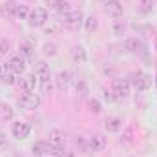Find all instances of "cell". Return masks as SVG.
<instances>
[{"label": "cell", "instance_id": "29", "mask_svg": "<svg viewBox=\"0 0 157 157\" xmlns=\"http://www.w3.org/2000/svg\"><path fill=\"white\" fill-rule=\"evenodd\" d=\"M60 28H62L60 22H53L49 28H46V35H57V33L60 31Z\"/></svg>", "mask_w": 157, "mask_h": 157}, {"label": "cell", "instance_id": "6", "mask_svg": "<svg viewBox=\"0 0 157 157\" xmlns=\"http://www.w3.org/2000/svg\"><path fill=\"white\" fill-rule=\"evenodd\" d=\"M152 80H154V78L150 77L148 73H144V71H137V73H133V88H135L139 93H143V91L150 90Z\"/></svg>", "mask_w": 157, "mask_h": 157}, {"label": "cell", "instance_id": "33", "mask_svg": "<svg viewBox=\"0 0 157 157\" xmlns=\"http://www.w3.org/2000/svg\"><path fill=\"white\" fill-rule=\"evenodd\" d=\"M113 29H115V33H117V35H122V31H124V24H119V22H115Z\"/></svg>", "mask_w": 157, "mask_h": 157}, {"label": "cell", "instance_id": "20", "mask_svg": "<svg viewBox=\"0 0 157 157\" xmlns=\"http://www.w3.org/2000/svg\"><path fill=\"white\" fill-rule=\"evenodd\" d=\"M44 2H46V6H49L51 9H55V11H59V13L70 9V4H68L66 0H44Z\"/></svg>", "mask_w": 157, "mask_h": 157}, {"label": "cell", "instance_id": "26", "mask_svg": "<svg viewBox=\"0 0 157 157\" xmlns=\"http://www.w3.org/2000/svg\"><path fill=\"white\" fill-rule=\"evenodd\" d=\"M28 15H29V9H28L26 6H17V9H15V18L28 20Z\"/></svg>", "mask_w": 157, "mask_h": 157}, {"label": "cell", "instance_id": "21", "mask_svg": "<svg viewBox=\"0 0 157 157\" xmlns=\"http://www.w3.org/2000/svg\"><path fill=\"white\" fill-rule=\"evenodd\" d=\"M97 28H99V20H97L93 15H90V17L84 18V29H86L88 33H95Z\"/></svg>", "mask_w": 157, "mask_h": 157}, {"label": "cell", "instance_id": "10", "mask_svg": "<svg viewBox=\"0 0 157 157\" xmlns=\"http://www.w3.org/2000/svg\"><path fill=\"white\" fill-rule=\"evenodd\" d=\"M104 13L108 17H112V18H119V17H122L124 7H122V4L119 0H110V2L104 4Z\"/></svg>", "mask_w": 157, "mask_h": 157}, {"label": "cell", "instance_id": "15", "mask_svg": "<svg viewBox=\"0 0 157 157\" xmlns=\"http://www.w3.org/2000/svg\"><path fill=\"white\" fill-rule=\"evenodd\" d=\"M35 82H37L35 73H28V75H24V77L18 80L20 88H22L26 93H29V91H35Z\"/></svg>", "mask_w": 157, "mask_h": 157}, {"label": "cell", "instance_id": "4", "mask_svg": "<svg viewBox=\"0 0 157 157\" xmlns=\"http://www.w3.org/2000/svg\"><path fill=\"white\" fill-rule=\"evenodd\" d=\"M112 91L115 95V101H122L130 95V82L126 78H121V77H115L113 82H112Z\"/></svg>", "mask_w": 157, "mask_h": 157}, {"label": "cell", "instance_id": "34", "mask_svg": "<svg viewBox=\"0 0 157 157\" xmlns=\"http://www.w3.org/2000/svg\"><path fill=\"white\" fill-rule=\"evenodd\" d=\"M7 70H9V68H7V64H2V62H0V80H2V77H4V73H6Z\"/></svg>", "mask_w": 157, "mask_h": 157}, {"label": "cell", "instance_id": "31", "mask_svg": "<svg viewBox=\"0 0 157 157\" xmlns=\"http://www.w3.org/2000/svg\"><path fill=\"white\" fill-rule=\"evenodd\" d=\"M141 6H143V7H141L143 13H150V11H152V0H143Z\"/></svg>", "mask_w": 157, "mask_h": 157}, {"label": "cell", "instance_id": "38", "mask_svg": "<svg viewBox=\"0 0 157 157\" xmlns=\"http://www.w3.org/2000/svg\"><path fill=\"white\" fill-rule=\"evenodd\" d=\"M155 82H157V77H155Z\"/></svg>", "mask_w": 157, "mask_h": 157}, {"label": "cell", "instance_id": "2", "mask_svg": "<svg viewBox=\"0 0 157 157\" xmlns=\"http://www.w3.org/2000/svg\"><path fill=\"white\" fill-rule=\"evenodd\" d=\"M84 13L82 11H68L66 15H64V18L60 20V24H62V28H66L68 31H77L80 29L82 26H84Z\"/></svg>", "mask_w": 157, "mask_h": 157}, {"label": "cell", "instance_id": "36", "mask_svg": "<svg viewBox=\"0 0 157 157\" xmlns=\"http://www.w3.org/2000/svg\"><path fill=\"white\" fill-rule=\"evenodd\" d=\"M62 157H77V154H75V152H64Z\"/></svg>", "mask_w": 157, "mask_h": 157}, {"label": "cell", "instance_id": "37", "mask_svg": "<svg viewBox=\"0 0 157 157\" xmlns=\"http://www.w3.org/2000/svg\"><path fill=\"white\" fill-rule=\"evenodd\" d=\"M99 2H102V4H106V2H110V0H99Z\"/></svg>", "mask_w": 157, "mask_h": 157}, {"label": "cell", "instance_id": "14", "mask_svg": "<svg viewBox=\"0 0 157 157\" xmlns=\"http://www.w3.org/2000/svg\"><path fill=\"white\" fill-rule=\"evenodd\" d=\"M35 77L40 78V80H46V78H51V71H49V66L44 62V60H39L35 62V70H33Z\"/></svg>", "mask_w": 157, "mask_h": 157}, {"label": "cell", "instance_id": "27", "mask_svg": "<svg viewBox=\"0 0 157 157\" xmlns=\"http://www.w3.org/2000/svg\"><path fill=\"white\" fill-rule=\"evenodd\" d=\"M15 9H17V4L7 2L6 6H2V15H6V17H15Z\"/></svg>", "mask_w": 157, "mask_h": 157}, {"label": "cell", "instance_id": "28", "mask_svg": "<svg viewBox=\"0 0 157 157\" xmlns=\"http://www.w3.org/2000/svg\"><path fill=\"white\" fill-rule=\"evenodd\" d=\"M42 51H44V55L53 57V55L57 53V46H55V44H51V42H46V44L42 46Z\"/></svg>", "mask_w": 157, "mask_h": 157}, {"label": "cell", "instance_id": "3", "mask_svg": "<svg viewBox=\"0 0 157 157\" xmlns=\"http://www.w3.org/2000/svg\"><path fill=\"white\" fill-rule=\"evenodd\" d=\"M49 20V15H48V9L46 7H33L29 9V15H28V24L31 28H44Z\"/></svg>", "mask_w": 157, "mask_h": 157}, {"label": "cell", "instance_id": "12", "mask_svg": "<svg viewBox=\"0 0 157 157\" xmlns=\"http://www.w3.org/2000/svg\"><path fill=\"white\" fill-rule=\"evenodd\" d=\"M126 49L130 53H133V55H141L144 51V44L137 37H130V39H126Z\"/></svg>", "mask_w": 157, "mask_h": 157}, {"label": "cell", "instance_id": "32", "mask_svg": "<svg viewBox=\"0 0 157 157\" xmlns=\"http://www.w3.org/2000/svg\"><path fill=\"white\" fill-rule=\"evenodd\" d=\"M102 93H104V99H108V101H115V95H113V91L112 90H102Z\"/></svg>", "mask_w": 157, "mask_h": 157}, {"label": "cell", "instance_id": "23", "mask_svg": "<svg viewBox=\"0 0 157 157\" xmlns=\"http://www.w3.org/2000/svg\"><path fill=\"white\" fill-rule=\"evenodd\" d=\"M7 68H9V66H7ZM2 82H6V84H9V86L18 84V73H15V71L7 70V71L4 73V77H2Z\"/></svg>", "mask_w": 157, "mask_h": 157}, {"label": "cell", "instance_id": "22", "mask_svg": "<svg viewBox=\"0 0 157 157\" xmlns=\"http://www.w3.org/2000/svg\"><path fill=\"white\" fill-rule=\"evenodd\" d=\"M51 91H53V84H51V80H49V78L40 80V97H49Z\"/></svg>", "mask_w": 157, "mask_h": 157}, {"label": "cell", "instance_id": "18", "mask_svg": "<svg viewBox=\"0 0 157 157\" xmlns=\"http://www.w3.org/2000/svg\"><path fill=\"white\" fill-rule=\"evenodd\" d=\"M48 152H53V150H51V146H49L48 143L39 141V143H35V144L31 146V154H33L35 157H42V155H46Z\"/></svg>", "mask_w": 157, "mask_h": 157}, {"label": "cell", "instance_id": "8", "mask_svg": "<svg viewBox=\"0 0 157 157\" xmlns=\"http://www.w3.org/2000/svg\"><path fill=\"white\" fill-rule=\"evenodd\" d=\"M108 146V139L101 133H95L88 139V148H90V154H99L102 152L104 148Z\"/></svg>", "mask_w": 157, "mask_h": 157}, {"label": "cell", "instance_id": "9", "mask_svg": "<svg viewBox=\"0 0 157 157\" xmlns=\"http://www.w3.org/2000/svg\"><path fill=\"white\" fill-rule=\"evenodd\" d=\"M26 60H28L26 57H22L20 53H17V55H11V57H9V60H7L6 64L9 66V70H11V71H15V73H18V75H20V73L26 70Z\"/></svg>", "mask_w": 157, "mask_h": 157}, {"label": "cell", "instance_id": "11", "mask_svg": "<svg viewBox=\"0 0 157 157\" xmlns=\"http://www.w3.org/2000/svg\"><path fill=\"white\" fill-rule=\"evenodd\" d=\"M35 46H37V40L33 39H24L20 40V44H18V49H20V55L22 57H26V59H31L33 55H35Z\"/></svg>", "mask_w": 157, "mask_h": 157}, {"label": "cell", "instance_id": "19", "mask_svg": "<svg viewBox=\"0 0 157 157\" xmlns=\"http://www.w3.org/2000/svg\"><path fill=\"white\" fill-rule=\"evenodd\" d=\"M70 77H71V75H70V71H60V73L57 75L55 80H57V88H59L60 91H64V90L71 84V80H73V78H70Z\"/></svg>", "mask_w": 157, "mask_h": 157}, {"label": "cell", "instance_id": "35", "mask_svg": "<svg viewBox=\"0 0 157 157\" xmlns=\"http://www.w3.org/2000/svg\"><path fill=\"white\" fill-rule=\"evenodd\" d=\"M4 144H6V133H2V132H0V148H2Z\"/></svg>", "mask_w": 157, "mask_h": 157}, {"label": "cell", "instance_id": "16", "mask_svg": "<svg viewBox=\"0 0 157 157\" xmlns=\"http://www.w3.org/2000/svg\"><path fill=\"white\" fill-rule=\"evenodd\" d=\"M70 55H71L75 64H86V60H88V53H86V49L82 46H75Z\"/></svg>", "mask_w": 157, "mask_h": 157}, {"label": "cell", "instance_id": "5", "mask_svg": "<svg viewBox=\"0 0 157 157\" xmlns=\"http://www.w3.org/2000/svg\"><path fill=\"white\" fill-rule=\"evenodd\" d=\"M18 104L24 110H37V108H40V104H42V97L37 95V93H33V91H29V93H24L18 99Z\"/></svg>", "mask_w": 157, "mask_h": 157}, {"label": "cell", "instance_id": "30", "mask_svg": "<svg viewBox=\"0 0 157 157\" xmlns=\"http://www.w3.org/2000/svg\"><path fill=\"white\" fill-rule=\"evenodd\" d=\"M9 46H11V42L7 39H4V37H0V57L2 55H6L7 51H9Z\"/></svg>", "mask_w": 157, "mask_h": 157}, {"label": "cell", "instance_id": "1", "mask_svg": "<svg viewBox=\"0 0 157 157\" xmlns=\"http://www.w3.org/2000/svg\"><path fill=\"white\" fill-rule=\"evenodd\" d=\"M66 143H68V137H66V133H64L62 130L53 128V130H49V132H48V144L51 146V150H53L57 155L62 157V154H64L62 150H64Z\"/></svg>", "mask_w": 157, "mask_h": 157}, {"label": "cell", "instance_id": "13", "mask_svg": "<svg viewBox=\"0 0 157 157\" xmlns=\"http://www.w3.org/2000/svg\"><path fill=\"white\" fill-rule=\"evenodd\" d=\"M104 130L108 133H119L122 130V119L119 117H106L104 121Z\"/></svg>", "mask_w": 157, "mask_h": 157}, {"label": "cell", "instance_id": "25", "mask_svg": "<svg viewBox=\"0 0 157 157\" xmlns=\"http://www.w3.org/2000/svg\"><path fill=\"white\" fill-rule=\"evenodd\" d=\"M71 82H73V90L77 91L78 95L86 93V82H84V78H73Z\"/></svg>", "mask_w": 157, "mask_h": 157}, {"label": "cell", "instance_id": "24", "mask_svg": "<svg viewBox=\"0 0 157 157\" xmlns=\"http://www.w3.org/2000/svg\"><path fill=\"white\" fill-rule=\"evenodd\" d=\"M88 110H90L91 113H101V112H102L101 101H99V99H90V101H88Z\"/></svg>", "mask_w": 157, "mask_h": 157}, {"label": "cell", "instance_id": "17", "mask_svg": "<svg viewBox=\"0 0 157 157\" xmlns=\"http://www.w3.org/2000/svg\"><path fill=\"white\" fill-rule=\"evenodd\" d=\"M13 117H15V110H13V106L7 104V102H4V101H0V121L7 122V121H11Z\"/></svg>", "mask_w": 157, "mask_h": 157}, {"label": "cell", "instance_id": "7", "mask_svg": "<svg viewBox=\"0 0 157 157\" xmlns=\"http://www.w3.org/2000/svg\"><path fill=\"white\" fill-rule=\"evenodd\" d=\"M29 133H31V126H29L28 122H24V121H17V122L11 124V135H13L15 139L22 141V139L29 137Z\"/></svg>", "mask_w": 157, "mask_h": 157}]
</instances>
